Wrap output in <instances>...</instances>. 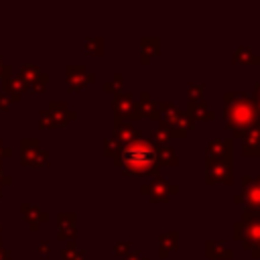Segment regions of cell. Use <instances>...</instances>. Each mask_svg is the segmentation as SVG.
<instances>
[{
    "mask_svg": "<svg viewBox=\"0 0 260 260\" xmlns=\"http://www.w3.org/2000/svg\"><path fill=\"white\" fill-rule=\"evenodd\" d=\"M223 102H225V110H223L225 126L232 130L234 138H244V134L254 126V122L258 118L252 93H248V91H225Z\"/></svg>",
    "mask_w": 260,
    "mask_h": 260,
    "instance_id": "6da1fadb",
    "label": "cell"
},
{
    "mask_svg": "<svg viewBox=\"0 0 260 260\" xmlns=\"http://www.w3.org/2000/svg\"><path fill=\"white\" fill-rule=\"evenodd\" d=\"M118 167L128 175H158L156 167V148L148 138H138L122 148Z\"/></svg>",
    "mask_w": 260,
    "mask_h": 260,
    "instance_id": "7a4b0ae2",
    "label": "cell"
},
{
    "mask_svg": "<svg viewBox=\"0 0 260 260\" xmlns=\"http://www.w3.org/2000/svg\"><path fill=\"white\" fill-rule=\"evenodd\" d=\"M242 197H244L242 219H260V177H252V175L242 177Z\"/></svg>",
    "mask_w": 260,
    "mask_h": 260,
    "instance_id": "3957f363",
    "label": "cell"
},
{
    "mask_svg": "<svg viewBox=\"0 0 260 260\" xmlns=\"http://www.w3.org/2000/svg\"><path fill=\"white\" fill-rule=\"evenodd\" d=\"M77 118L75 110H69L65 102H49L47 108L39 116V126L41 128H59Z\"/></svg>",
    "mask_w": 260,
    "mask_h": 260,
    "instance_id": "277c9868",
    "label": "cell"
},
{
    "mask_svg": "<svg viewBox=\"0 0 260 260\" xmlns=\"http://www.w3.org/2000/svg\"><path fill=\"white\" fill-rule=\"evenodd\" d=\"M140 191L144 195H148V201L150 203H167L169 197L179 191V187L173 185V183H169L162 175H154L148 183H142L140 185Z\"/></svg>",
    "mask_w": 260,
    "mask_h": 260,
    "instance_id": "5b68a950",
    "label": "cell"
},
{
    "mask_svg": "<svg viewBox=\"0 0 260 260\" xmlns=\"http://www.w3.org/2000/svg\"><path fill=\"white\" fill-rule=\"evenodd\" d=\"M49 152L41 148V142L37 138H22L20 140V162L22 167H47L49 165Z\"/></svg>",
    "mask_w": 260,
    "mask_h": 260,
    "instance_id": "8992f818",
    "label": "cell"
},
{
    "mask_svg": "<svg viewBox=\"0 0 260 260\" xmlns=\"http://www.w3.org/2000/svg\"><path fill=\"white\" fill-rule=\"evenodd\" d=\"M112 110H114V118H120V120H128L130 122V120H140L142 118L130 91L116 93L114 100H112Z\"/></svg>",
    "mask_w": 260,
    "mask_h": 260,
    "instance_id": "52a82bcc",
    "label": "cell"
},
{
    "mask_svg": "<svg viewBox=\"0 0 260 260\" xmlns=\"http://www.w3.org/2000/svg\"><path fill=\"white\" fill-rule=\"evenodd\" d=\"M234 181V165L225 160H205V183H225L230 185Z\"/></svg>",
    "mask_w": 260,
    "mask_h": 260,
    "instance_id": "ba28073f",
    "label": "cell"
},
{
    "mask_svg": "<svg viewBox=\"0 0 260 260\" xmlns=\"http://www.w3.org/2000/svg\"><path fill=\"white\" fill-rule=\"evenodd\" d=\"M205 160H225L234 162V140L232 138H209L207 140V150H205Z\"/></svg>",
    "mask_w": 260,
    "mask_h": 260,
    "instance_id": "9c48e42d",
    "label": "cell"
},
{
    "mask_svg": "<svg viewBox=\"0 0 260 260\" xmlns=\"http://www.w3.org/2000/svg\"><path fill=\"white\" fill-rule=\"evenodd\" d=\"M95 75L85 69L83 63H69L67 65V89L69 91H81L87 83H93Z\"/></svg>",
    "mask_w": 260,
    "mask_h": 260,
    "instance_id": "30bf717a",
    "label": "cell"
},
{
    "mask_svg": "<svg viewBox=\"0 0 260 260\" xmlns=\"http://www.w3.org/2000/svg\"><path fill=\"white\" fill-rule=\"evenodd\" d=\"M112 138L124 148V146H128L130 142L138 140V138H140V132H138V128H134L128 120L114 118V134H112Z\"/></svg>",
    "mask_w": 260,
    "mask_h": 260,
    "instance_id": "8fae6325",
    "label": "cell"
},
{
    "mask_svg": "<svg viewBox=\"0 0 260 260\" xmlns=\"http://www.w3.org/2000/svg\"><path fill=\"white\" fill-rule=\"evenodd\" d=\"M20 213H22V219L28 223L30 232H37L41 228V223L49 221V213L41 211V207H37L32 203H20Z\"/></svg>",
    "mask_w": 260,
    "mask_h": 260,
    "instance_id": "7c38bea8",
    "label": "cell"
},
{
    "mask_svg": "<svg viewBox=\"0 0 260 260\" xmlns=\"http://www.w3.org/2000/svg\"><path fill=\"white\" fill-rule=\"evenodd\" d=\"M57 223H59V228H57V238H59V240H65V242L75 240V234H77V228H75L77 215H75L73 211H69V213H59V215H57Z\"/></svg>",
    "mask_w": 260,
    "mask_h": 260,
    "instance_id": "4fadbf2b",
    "label": "cell"
},
{
    "mask_svg": "<svg viewBox=\"0 0 260 260\" xmlns=\"http://www.w3.org/2000/svg\"><path fill=\"white\" fill-rule=\"evenodd\" d=\"M205 256L209 260H228V258H234V250L223 240H207L205 242Z\"/></svg>",
    "mask_w": 260,
    "mask_h": 260,
    "instance_id": "5bb4252c",
    "label": "cell"
},
{
    "mask_svg": "<svg viewBox=\"0 0 260 260\" xmlns=\"http://www.w3.org/2000/svg\"><path fill=\"white\" fill-rule=\"evenodd\" d=\"M160 53V39L158 37H142L140 39V63L146 65Z\"/></svg>",
    "mask_w": 260,
    "mask_h": 260,
    "instance_id": "9a60e30c",
    "label": "cell"
},
{
    "mask_svg": "<svg viewBox=\"0 0 260 260\" xmlns=\"http://www.w3.org/2000/svg\"><path fill=\"white\" fill-rule=\"evenodd\" d=\"M177 248H179V234L175 230L162 232L158 236V256L160 258H169Z\"/></svg>",
    "mask_w": 260,
    "mask_h": 260,
    "instance_id": "2e32d148",
    "label": "cell"
},
{
    "mask_svg": "<svg viewBox=\"0 0 260 260\" xmlns=\"http://www.w3.org/2000/svg\"><path fill=\"white\" fill-rule=\"evenodd\" d=\"M242 154L244 156H260V132L254 126L242 138Z\"/></svg>",
    "mask_w": 260,
    "mask_h": 260,
    "instance_id": "e0dca14e",
    "label": "cell"
},
{
    "mask_svg": "<svg viewBox=\"0 0 260 260\" xmlns=\"http://www.w3.org/2000/svg\"><path fill=\"white\" fill-rule=\"evenodd\" d=\"M138 112H140V116L144 118H148V120H154V122H158V104L152 100V95L148 93V91H142L140 93V100H138Z\"/></svg>",
    "mask_w": 260,
    "mask_h": 260,
    "instance_id": "ac0fdd59",
    "label": "cell"
},
{
    "mask_svg": "<svg viewBox=\"0 0 260 260\" xmlns=\"http://www.w3.org/2000/svg\"><path fill=\"white\" fill-rule=\"evenodd\" d=\"M28 89V85L20 79V77H8L6 81H4V93L12 100V104H16V102H20L22 100V95H24V91Z\"/></svg>",
    "mask_w": 260,
    "mask_h": 260,
    "instance_id": "d6986e66",
    "label": "cell"
},
{
    "mask_svg": "<svg viewBox=\"0 0 260 260\" xmlns=\"http://www.w3.org/2000/svg\"><path fill=\"white\" fill-rule=\"evenodd\" d=\"M185 112H187V116H189L191 120H213V118H215V112L209 110L205 102H201V104L189 102Z\"/></svg>",
    "mask_w": 260,
    "mask_h": 260,
    "instance_id": "ffe728a7",
    "label": "cell"
},
{
    "mask_svg": "<svg viewBox=\"0 0 260 260\" xmlns=\"http://www.w3.org/2000/svg\"><path fill=\"white\" fill-rule=\"evenodd\" d=\"M154 148H156V167H173V165L179 162L177 152L169 144H160V146H154Z\"/></svg>",
    "mask_w": 260,
    "mask_h": 260,
    "instance_id": "44dd1931",
    "label": "cell"
},
{
    "mask_svg": "<svg viewBox=\"0 0 260 260\" xmlns=\"http://www.w3.org/2000/svg\"><path fill=\"white\" fill-rule=\"evenodd\" d=\"M179 108L173 104V102H160L158 104V122H162L165 126H171L175 120H177V116H179Z\"/></svg>",
    "mask_w": 260,
    "mask_h": 260,
    "instance_id": "7402d4cb",
    "label": "cell"
},
{
    "mask_svg": "<svg viewBox=\"0 0 260 260\" xmlns=\"http://www.w3.org/2000/svg\"><path fill=\"white\" fill-rule=\"evenodd\" d=\"M61 258L63 260H85V250H81L75 240H69L65 248L61 250Z\"/></svg>",
    "mask_w": 260,
    "mask_h": 260,
    "instance_id": "603a6c76",
    "label": "cell"
},
{
    "mask_svg": "<svg viewBox=\"0 0 260 260\" xmlns=\"http://www.w3.org/2000/svg\"><path fill=\"white\" fill-rule=\"evenodd\" d=\"M120 152H122V146L114 138H106L104 140V156H108L116 167H118V160H120Z\"/></svg>",
    "mask_w": 260,
    "mask_h": 260,
    "instance_id": "cb8c5ba5",
    "label": "cell"
},
{
    "mask_svg": "<svg viewBox=\"0 0 260 260\" xmlns=\"http://www.w3.org/2000/svg\"><path fill=\"white\" fill-rule=\"evenodd\" d=\"M83 47L87 55H104V37H85Z\"/></svg>",
    "mask_w": 260,
    "mask_h": 260,
    "instance_id": "d4e9b609",
    "label": "cell"
},
{
    "mask_svg": "<svg viewBox=\"0 0 260 260\" xmlns=\"http://www.w3.org/2000/svg\"><path fill=\"white\" fill-rule=\"evenodd\" d=\"M254 53H252V47L250 45H240V47H236V51H234V61L236 63H244V65H250V63H254Z\"/></svg>",
    "mask_w": 260,
    "mask_h": 260,
    "instance_id": "484cf974",
    "label": "cell"
},
{
    "mask_svg": "<svg viewBox=\"0 0 260 260\" xmlns=\"http://www.w3.org/2000/svg\"><path fill=\"white\" fill-rule=\"evenodd\" d=\"M205 89H207L205 83H189L187 85V98H189V102H195V104L205 102Z\"/></svg>",
    "mask_w": 260,
    "mask_h": 260,
    "instance_id": "4316f807",
    "label": "cell"
},
{
    "mask_svg": "<svg viewBox=\"0 0 260 260\" xmlns=\"http://www.w3.org/2000/svg\"><path fill=\"white\" fill-rule=\"evenodd\" d=\"M122 83H124V75H122V73H114V75H112V79L104 83V91H106V93H114V95H116V93H120Z\"/></svg>",
    "mask_w": 260,
    "mask_h": 260,
    "instance_id": "83f0119b",
    "label": "cell"
},
{
    "mask_svg": "<svg viewBox=\"0 0 260 260\" xmlns=\"http://www.w3.org/2000/svg\"><path fill=\"white\" fill-rule=\"evenodd\" d=\"M39 73H41V71H39V67H37L35 63H26V65L20 67V75H18V77H20L26 85H30V81H32Z\"/></svg>",
    "mask_w": 260,
    "mask_h": 260,
    "instance_id": "f1b7e54d",
    "label": "cell"
},
{
    "mask_svg": "<svg viewBox=\"0 0 260 260\" xmlns=\"http://www.w3.org/2000/svg\"><path fill=\"white\" fill-rule=\"evenodd\" d=\"M47 83H49V75L41 71V73H39V75H37V77H35L32 81H30V85H28V89H32V91H39V93H41V91H45V87H47Z\"/></svg>",
    "mask_w": 260,
    "mask_h": 260,
    "instance_id": "f546056e",
    "label": "cell"
},
{
    "mask_svg": "<svg viewBox=\"0 0 260 260\" xmlns=\"http://www.w3.org/2000/svg\"><path fill=\"white\" fill-rule=\"evenodd\" d=\"M130 250H132V244H130L128 240H118V242L114 244V256L126 258V256L130 254Z\"/></svg>",
    "mask_w": 260,
    "mask_h": 260,
    "instance_id": "4dcf8cb0",
    "label": "cell"
},
{
    "mask_svg": "<svg viewBox=\"0 0 260 260\" xmlns=\"http://www.w3.org/2000/svg\"><path fill=\"white\" fill-rule=\"evenodd\" d=\"M252 100H254V106H256V114L260 116V81L254 83V89H252Z\"/></svg>",
    "mask_w": 260,
    "mask_h": 260,
    "instance_id": "1f68e13d",
    "label": "cell"
},
{
    "mask_svg": "<svg viewBox=\"0 0 260 260\" xmlns=\"http://www.w3.org/2000/svg\"><path fill=\"white\" fill-rule=\"evenodd\" d=\"M10 108H12V100H10L4 91H0V110H2V112H8Z\"/></svg>",
    "mask_w": 260,
    "mask_h": 260,
    "instance_id": "d6a6232c",
    "label": "cell"
},
{
    "mask_svg": "<svg viewBox=\"0 0 260 260\" xmlns=\"http://www.w3.org/2000/svg\"><path fill=\"white\" fill-rule=\"evenodd\" d=\"M10 156H12V148L10 146H4V142L0 140V165H4V160L10 158Z\"/></svg>",
    "mask_w": 260,
    "mask_h": 260,
    "instance_id": "836d02e7",
    "label": "cell"
},
{
    "mask_svg": "<svg viewBox=\"0 0 260 260\" xmlns=\"http://www.w3.org/2000/svg\"><path fill=\"white\" fill-rule=\"evenodd\" d=\"M124 260H150V258L142 256V250H138V248H132V250H130V254H128Z\"/></svg>",
    "mask_w": 260,
    "mask_h": 260,
    "instance_id": "e575fe53",
    "label": "cell"
},
{
    "mask_svg": "<svg viewBox=\"0 0 260 260\" xmlns=\"http://www.w3.org/2000/svg\"><path fill=\"white\" fill-rule=\"evenodd\" d=\"M2 185H12V177H10V173L4 171V165H0V187Z\"/></svg>",
    "mask_w": 260,
    "mask_h": 260,
    "instance_id": "d590c367",
    "label": "cell"
},
{
    "mask_svg": "<svg viewBox=\"0 0 260 260\" xmlns=\"http://www.w3.org/2000/svg\"><path fill=\"white\" fill-rule=\"evenodd\" d=\"M39 252H41V256H49V242L47 240H43V242H39Z\"/></svg>",
    "mask_w": 260,
    "mask_h": 260,
    "instance_id": "8d00e7d4",
    "label": "cell"
},
{
    "mask_svg": "<svg viewBox=\"0 0 260 260\" xmlns=\"http://www.w3.org/2000/svg\"><path fill=\"white\" fill-rule=\"evenodd\" d=\"M0 260H10V252L6 250V246L0 242Z\"/></svg>",
    "mask_w": 260,
    "mask_h": 260,
    "instance_id": "74e56055",
    "label": "cell"
},
{
    "mask_svg": "<svg viewBox=\"0 0 260 260\" xmlns=\"http://www.w3.org/2000/svg\"><path fill=\"white\" fill-rule=\"evenodd\" d=\"M250 254H252V258H256V260H258V258H260V244H258V246H254V248L250 250Z\"/></svg>",
    "mask_w": 260,
    "mask_h": 260,
    "instance_id": "f35d334b",
    "label": "cell"
},
{
    "mask_svg": "<svg viewBox=\"0 0 260 260\" xmlns=\"http://www.w3.org/2000/svg\"><path fill=\"white\" fill-rule=\"evenodd\" d=\"M254 128H256V130H258V132H260V116H258V118H256V122H254Z\"/></svg>",
    "mask_w": 260,
    "mask_h": 260,
    "instance_id": "ab89813d",
    "label": "cell"
},
{
    "mask_svg": "<svg viewBox=\"0 0 260 260\" xmlns=\"http://www.w3.org/2000/svg\"><path fill=\"white\" fill-rule=\"evenodd\" d=\"M2 65H4V59L0 57V75H2Z\"/></svg>",
    "mask_w": 260,
    "mask_h": 260,
    "instance_id": "60d3db41",
    "label": "cell"
},
{
    "mask_svg": "<svg viewBox=\"0 0 260 260\" xmlns=\"http://www.w3.org/2000/svg\"><path fill=\"white\" fill-rule=\"evenodd\" d=\"M254 63H258V65H260V57H254Z\"/></svg>",
    "mask_w": 260,
    "mask_h": 260,
    "instance_id": "b9f144b4",
    "label": "cell"
},
{
    "mask_svg": "<svg viewBox=\"0 0 260 260\" xmlns=\"http://www.w3.org/2000/svg\"><path fill=\"white\" fill-rule=\"evenodd\" d=\"M0 199H2V193H0Z\"/></svg>",
    "mask_w": 260,
    "mask_h": 260,
    "instance_id": "7bdbcfd3",
    "label": "cell"
},
{
    "mask_svg": "<svg viewBox=\"0 0 260 260\" xmlns=\"http://www.w3.org/2000/svg\"><path fill=\"white\" fill-rule=\"evenodd\" d=\"M0 234H2V230H0Z\"/></svg>",
    "mask_w": 260,
    "mask_h": 260,
    "instance_id": "ee69618b",
    "label": "cell"
}]
</instances>
